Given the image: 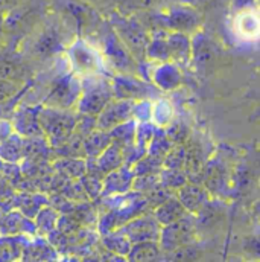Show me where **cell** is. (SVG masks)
<instances>
[{"label":"cell","mask_w":260,"mask_h":262,"mask_svg":"<svg viewBox=\"0 0 260 262\" xmlns=\"http://www.w3.org/2000/svg\"><path fill=\"white\" fill-rule=\"evenodd\" d=\"M110 23L131 55L141 64L146 61V51L151 41V32L138 21L135 15H124L119 11L111 12Z\"/></svg>","instance_id":"cell-1"},{"label":"cell","mask_w":260,"mask_h":262,"mask_svg":"<svg viewBox=\"0 0 260 262\" xmlns=\"http://www.w3.org/2000/svg\"><path fill=\"white\" fill-rule=\"evenodd\" d=\"M87 79L90 84H85L81 92L79 110L85 115L98 116L114 99L113 84L101 76H90Z\"/></svg>","instance_id":"cell-2"},{"label":"cell","mask_w":260,"mask_h":262,"mask_svg":"<svg viewBox=\"0 0 260 262\" xmlns=\"http://www.w3.org/2000/svg\"><path fill=\"white\" fill-rule=\"evenodd\" d=\"M196 216L192 213H187L175 223L163 226L158 239L161 250L166 253H172L184 246H191L196 236Z\"/></svg>","instance_id":"cell-3"},{"label":"cell","mask_w":260,"mask_h":262,"mask_svg":"<svg viewBox=\"0 0 260 262\" xmlns=\"http://www.w3.org/2000/svg\"><path fill=\"white\" fill-rule=\"evenodd\" d=\"M68 61L79 76H99L104 70V57L84 40H76L68 49Z\"/></svg>","instance_id":"cell-4"},{"label":"cell","mask_w":260,"mask_h":262,"mask_svg":"<svg viewBox=\"0 0 260 262\" xmlns=\"http://www.w3.org/2000/svg\"><path fill=\"white\" fill-rule=\"evenodd\" d=\"M161 20H163V28L166 31L184 32L189 35L196 34L202 23V17L199 11L194 5H186V3L172 5L169 9L161 12Z\"/></svg>","instance_id":"cell-5"},{"label":"cell","mask_w":260,"mask_h":262,"mask_svg":"<svg viewBox=\"0 0 260 262\" xmlns=\"http://www.w3.org/2000/svg\"><path fill=\"white\" fill-rule=\"evenodd\" d=\"M104 54L105 58L114 66L119 72L125 75H135L140 73V63L131 55V52L127 49V46L121 41L114 29L111 28L110 34L105 35L104 40Z\"/></svg>","instance_id":"cell-6"},{"label":"cell","mask_w":260,"mask_h":262,"mask_svg":"<svg viewBox=\"0 0 260 262\" xmlns=\"http://www.w3.org/2000/svg\"><path fill=\"white\" fill-rule=\"evenodd\" d=\"M113 90L114 98L117 99H131V101H141L152 98L158 89L145 78H137L135 75H119L113 79Z\"/></svg>","instance_id":"cell-7"},{"label":"cell","mask_w":260,"mask_h":262,"mask_svg":"<svg viewBox=\"0 0 260 262\" xmlns=\"http://www.w3.org/2000/svg\"><path fill=\"white\" fill-rule=\"evenodd\" d=\"M137 101L131 99H113L99 115L98 128L101 131H111L116 127L134 119V105Z\"/></svg>","instance_id":"cell-8"},{"label":"cell","mask_w":260,"mask_h":262,"mask_svg":"<svg viewBox=\"0 0 260 262\" xmlns=\"http://www.w3.org/2000/svg\"><path fill=\"white\" fill-rule=\"evenodd\" d=\"M145 79L152 82L161 92H174L183 84V72L180 66L168 63H154L145 73Z\"/></svg>","instance_id":"cell-9"},{"label":"cell","mask_w":260,"mask_h":262,"mask_svg":"<svg viewBox=\"0 0 260 262\" xmlns=\"http://www.w3.org/2000/svg\"><path fill=\"white\" fill-rule=\"evenodd\" d=\"M121 232L131 241L141 243V241H158L161 233V224L157 221L154 215H141L128 221Z\"/></svg>","instance_id":"cell-10"},{"label":"cell","mask_w":260,"mask_h":262,"mask_svg":"<svg viewBox=\"0 0 260 262\" xmlns=\"http://www.w3.org/2000/svg\"><path fill=\"white\" fill-rule=\"evenodd\" d=\"M177 196L180 198L186 210L192 215H198L210 201V192L207 191V188L196 182H187L186 185H183L178 189Z\"/></svg>","instance_id":"cell-11"},{"label":"cell","mask_w":260,"mask_h":262,"mask_svg":"<svg viewBox=\"0 0 260 262\" xmlns=\"http://www.w3.org/2000/svg\"><path fill=\"white\" fill-rule=\"evenodd\" d=\"M184 146H186V163H184L186 176H187L189 182L199 183V180L204 177V171H205V165H207L204 149H202L201 143L196 142L192 137H189L184 142Z\"/></svg>","instance_id":"cell-12"},{"label":"cell","mask_w":260,"mask_h":262,"mask_svg":"<svg viewBox=\"0 0 260 262\" xmlns=\"http://www.w3.org/2000/svg\"><path fill=\"white\" fill-rule=\"evenodd\" d=\"M234 32L245 41L260 40V8L234 14Z\"/></svg>","instance_id":"cell-13"},{"label":"cell","mask_w":260,"mask_h":262,"mask_svg":"<svg viewBox=\"0 0 260 262\" xmlns=\"http://www.w3.org/2000/svg\"><path fill=\"white\" fill-rule=\"evenodd\" d=\"M168 43L171 49L172 63L181 67L192 61V37L189 34L168 31Z\"/></svg>","instance_id":"cell-14"},{"label":"cell","mask_w":260,"mask_h":262,"mask_svg":"<svg viewBox=\"0 0 260 262\" xmlns=\"http://www.w3.org/2000/svg\"><path fill=\"white\" fill-rule=\"evenodd\" d=\"M189 212L186 210V207L183 206V203L180 201V198L177 195L166 196L157 207L154 212V216L157 218V221L163 226L175 223L178 220H181L183 216H186Z\"/></svg>","instance_id":"cell-15"},{"label":"cell","mask_w":260,"mask_h":262,"mask_svg":"<svg viewBox=\"0 0 260 262\" xmlns=\"http://www.w3.org/2000/svg\"><path fill=\"white\" fill-rule=\"evenodd\" d=\"M216 57V46L215 43L204 34L196 32L192 35V61L196 67H204L211 64L213 58Z\"/></svg>","instance_id":"cell-16"},{"label":"cell","mask_w":260,"mask_h":262,"mask_svg":"<svg viewBox=\"0 0 260 262\" xmlns=\"http://www.w3.org/2000/svg\"><path fill=\"white\" fill-rule=\"evenodd\" d=\"M161 252L163 250L158 241H141V243H134L131 246L127 258L130 261H155L158 259Z\"/></svg>","instance_id":"cell-17"},{"label":"cell","mask_w":260,"mask_h":262,"mask_svg":"<svg viewBox=\"0 0 260 262\" xmlns=\"http://www.w3.org/2000/svg\"><path fill=\"white\" fill-rule=\"evenodd\" d=\"M174 107L168 99H157L155 102H152L151 122L157 127L166 128L169 124L174 122Z\"/></svg>","instance_id":"cell-18"},{"label":"cell","mask_w":260,"mask_h":262,"mask_svg":"<svg viewBox=\"0 0 260 262\" xmlns=\"http://www.w3.org/2000/svg\"><path fill=\"white\" fill-rule=\"evenodd\" d=\"M164 0H119L117 11L124 15H132L148 11H155L163 5Z\"/></svg>","instance_id":"cell-19"},{"label":"cell","mask_w":260,"mask_h":262,"mask_svg":"<svg viewBox=\"0 0 260 262\" xmlns=\"http://www.w3.org/2000/svg\"><path fill=\"white\" fill-rule=\"evenodd\" d=\"M75 78H67L65 82H61L52 93V101L57 107L63 105V104H70L75 101V98L79 96L81 93V89L78 84L73 82Z\"/></svg>","instance_id":"cell-20"},{"label":"cell","mask_w":260,"mask_h":262,"mask_svg":"<svg viewBox=\"0 0 260 262\" xmlns=\"http://www.w3.org/2000/svg\"><path fill=\"white\" fill-rule=\"evenodd\" d=\"M160 182L161 186L164 189H180L183 185H186L189 182L186 171L184 169H168L163 168L161 174H160Z\"/></svg>","instance_id":"cell-21"},{"label":"cell","mask_w":260,"mask_h":262,"mask_svg":"<svg viewBox=\"0 0 260 262\" xmlns=\"http://www.w3.org/2000/svg\"><path fill=\"white\" fill-rule=\"evenodd\" d=\"M108 182L113 183L111 185V191L110 192H127L132 186V182H134V172L127 169V168H122V169H117L116 172H113L110 177H108Z\"/></svg>","instance_id":"cell-22"},{"label":"cell","mask_w":260,"mask_h":262,"mask_svg":"<svg viewBox=\"0 0 260 262\" xmlns=\"http://www.w3.org/2000/svg\"><path fill=\"white\" fill-rule=\"evenodd\" d=\"M186 163V146L184 143L174 145L163 160V168L168 169H184Z\"/></svg>","instance_id":"cell-23"},{"label":"cell","mask_w":260,"mask_h":262,"mask_svg":"<svg viewBox=\"0 0 260 262\" xmlns=\"http://www.w3.org/2000/svg\"><path fill=\"white\" fill-rule=\"evenodd\" d=\"M105 244L108 246V249L110 250H113L114 253H122V255H128L131 250V241L122 233V232H119V233H116V235H113L111 238H108L107 241H105Z\"/></svg>","instance_id":"cell-24"},{"label":"cell","mask_w":260,"mask_h":262,"mask_svg":"<svg viewBox=\"0 0 260 262\" xmlns=\"http://www.w3.org/2000/svg\"><path fill=\"white\" fill-rule=\"evenodd\" d=\"M166 134L169 136V139L172 140L174 145L177 143H184L189 139V128L184 124L180 122H172L166 127Z\"/></svg>","instance_id":"cell-25"},{"label":"cell","mask_w":260,"mask_h":262,"mask_svg":"<svg viewBox=\"0 0 260 262\" xmlns=\"http://www.w3.org/2000/svg\"><path fill=\"white\" fill-rule=\"evenodd\" d=\"M244 252L248 258L260 259V235L248 236L244 241Z\"/></svg>","instance_id":"cell-26"},{"label":"cell","mask_w":260,"mask_h":262,"mask_svg":"<svg viewBox=\"0 0 260 262\" xmlns=\"http://www.w3.org/2000/svg\"><path fill=\"white\" fill-rule=\"evenodd\" d=\"M257 8V0H231V11L234 14Z\"/></svg>","instance_id":"cell-27"},{"label":"cell","mask_w":260,"mask_h":262,"mask_svg":"<svg viewBox=\"0 0 260 262\" xmlns=\"http://www.w3.org/2000/svg\"><path fill=\"white\" fill-rule=\"evenodd\" d=\"M17 90V85L14 81H8V79H0V101L9 98L11 95H14Z\"/></svg>","instance_id":"cell-28"},{"label":"cell","mask_w":260,"mask_h":262,"mask_svg":"<svg viewBox=\"0 0 260 262\" xmlns=\"http://www.w3.org/2000/svg\"><path fill=\"white\" fill-rule=\"evenodd\" d=\"M91 8H96V9H102V8H108V6H113L114 3L117 5L119 0H79Z\"/></svg>","instance_id":"cell-29"},{"label":"cell","mask_w":260,"mask_h":262,"mask_svg":"<svg viewBox=\"0 0 260 262\" xmlns=\"http://www.w3.org/2000/svg\"><path fill=\"white\" fill-rule=\"evenodd\" d=\"M254 215L260 220V201H257V203L254 204Z\"/></svg>","instance_id":"cell-30"},{"label":"cell","mask_w":260,"mask_h":262,"mask_svg":"<svg viewBox=\"0 0 260 262\" xmlns=\"http://www.w3.org/2000/svg\"><path fill=\"white\" fill-rule=\"evenodd\" d=\"M3 23H5V21L2 20V14H0V32H2V29H3Z\"/></svg>","instance_id":"cell-31"},{"label":"cell","mask_w":260,"mask_h":262,"mask_svg":"<svg viewBox=\"0 0 260 262\" xmlns=\"http://www.w3.org/2000/svg\"><path fill=\"white\" fill-rule=\"evenodd\" d=\"M257 8H260V0H257Z\"/></svg>","instance_id":"cell-32"}]
</instances>
